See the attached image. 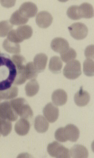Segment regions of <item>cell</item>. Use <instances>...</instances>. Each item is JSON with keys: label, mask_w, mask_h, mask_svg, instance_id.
<instances>
[{"label": "cell", "mask_w": 94, "mask_h": 158, "mask_svg": "<svg viewBox=\"0 0 94 158\" xmlns=\"http://www.w3.org/2000/svg\"><path fill=\"white\" fill-rule=\"evenodd\" d=\"M47 150L48 153L52 157L58 158L70 157L69 149L57 141L49 144Z\"/></svg>", "instance_id": "2"}, {"label": "cell", "mask_w": 94, "mask_h": 158, "mask_svg": "<svg viewBox=\"0 0 94 158\" xmlns=\"http://www.w3.org/2000/svg\"><path fill=\"white\" fill-rule=\"evenodd\" d=\"M7 39L15 43L18 44L22 42L18 37L15 30H12L10 31L7 35Z\"/></svg>", "instance_id": "32"}, {"label": "cell", "mask_w": 94, "mask_h": 158, "mask_svg": "<svg viewBox=\"0 0 94 158\" xmlns=\"http://www.w3.org/2000/svg\"><path fill=\"white\" fill-rule=\"evenodd\" d=\"M16 31L18 37L22 42L24 40L29 39L33 34L31 27L28 25L19 26Z\"/></svg>", "instance_id": "17"}, {"label": "cell", "mask_w": 94, "mask_h": 158, "mask_svg": "<svg viewBox=\"0 0 94 158\" xmlns=\"http://www.w3.org/2000/svg\"><path fill=\"white\" fill-rule=\"evenodd\" d=\"M74 99L75 102L78 106H85L90 101V96L88 92L81 88L75 95Z\"/></svg>", "instance_id": "10"}, {"label": "cell", "mask_w": 94, "mask_h": 158, "mask_svg": "<svg viewBox=\"0 0 94 158\" xmlns=\"http://www.w3.org/2000/svg\"><path fill=\"white\" fill-rule=\"evenodd\" d=\"M26 65H18L16 67L17 75L14 83L15 85H21L24 83L27 80L25 73Z\"/></svg>", "instance_id": "20"}, {"label": "cell", "mask_w": 94, "mask_h": 158, "mask_svg": "<svg viewBox=\"0 0 94 158\" xmlns=\"http://www.w3.org/2000/svg\"><path fill=\"white\" fill-rule=\"evenodd\" d=\"M64 133L67 141L76 142L79 138L80 131L75 125L70 124L64 127Z\"/></svg>", "instance_id": "9"}, {"label": "cell", "mask_w": 94, "mask_h": 158, "mask_svg": "<svg viewBox=\"0 0 94 158\" xmlns=\"http://www.w3.org/2000/svg\"><path fill=\"white\" fill-rule=\"evenodd\" d=\"M79 9L82 18L90 19L94 16L93 7L88 3H84L79 6Z\"/></svg>", "instance_id": "22"}, {"label": "cell", "mask_w": 94, "mask_h": 158, "mask_svg": "<svg viewBox=\"0 0 94 158\" xmlns=\"http://www.w3.org/2000/svg\"><path fill=\"white\" fill-rule=\"evenodd\" d=\"M13 25L8 20L0 22V37H5L12 30Z\"/></svg>", "instance_id": "29"}, {"label": "cell", "mask_w": 94, "mask_h": 158, "mask_svg": "<svg viewBox=\"0 0 94 158\" xmlns=\"http://www.w3.org/2000/svg\"><path fill=\"white\" fill-rule=\"evenodd\" d=\"M28 20V19L21 15L18 10H17L11 15L9 22L12 25H20L25 24Z\"/></svg>", "instance_id": "24"}, {"label": "cell", "mask_w": 94, "mask_h": 158, "mask_svg": "<svg viewBox=\"0 0 94 158\" xmlns=\"http://www.w3.org/2000/svg\"><path fill=\"white\" fill-rule=\"evenodd\" d=\"M39 84L35 79H32L26 84L25 88L26 95L28 97L35 95L39 91Z\"/></svg>", "instance_id": "18"}, {"label": "cell", "mask_w": 94, "mask_h": 158, "mask_svg": "<svg viewBox=\"0 0 94 158\" xmlns=\"http://www.w3.org/2000/svg\"><path fill=\"white\" fill-rule=\"evenodd\" d=\"M12 124L10 121L2 118L0 121V134L5 136L8 135L12 130Z\"/></svg>", "instance_id": "26"}, {"label": "cell", "mask_w": 94, "mask_h": 158, "mask_svg": "<svg viewBox=\"0 0 94 158\" xmlns=\"http://www.w3.org/2000/svg\"><path fill=\"white\" fill-rule=\"evenodd\" d=\"M55 139L61 142H65L67 140L64 133V127H61L56 131L55 134Z\"/></svg>", "instance_id": "31"}, {"label": "cell", "mask_w": 94, "mask_h": 158, "mask_svg": "<svg viewBox=\"0 0 94 158\" xmlns=\"http://www.w3.org/2000/svg\"><path fill=\"white\" fill-rule=\"evenodd\" d=\"M3 47L8 52L18 54L20 52V45L18 44L11 42L8 40L6 39L3 42Z\"/></svg>", "instance_id": "23"}, {"label": "cell", "mask_w": 94, "mask_h": 158, "mask_svg": "<svg viewBox=\"0 0 94 158\" xmlns=\"http://www.w3.org/2000/svg\"><path fill=\"white\" fill-rule=\"evenodd\" d=\"M85 55L87 59H94V45L88 46L85 50Z\"/></svg>", "instance_id": "33"}, {"label": "cell", "mask_w": 94, "mask_h": 158, "mask_svg": "<svg viewBox=\"0 0 94 158\" xmlns=\"http://www.w3.org/2000/svg\"><path fill=\"white\" fill-rule=\"evenodd\" d=\"M48 57L45 54L40 53L35 56L34 59V65L38 73L43 72L47 66Z\"/></svg>", "instance_id": "15"}, {"label": "cell", "mask_w": 94, "mask_h": 158, "mask_svg": "<svg viewBox=\"0 0 94 158\" xmlns=\"http://www.w3.org/2000/svg\"><path fill=\"white\" fill-rule=\"evenodd\" d=\"M70 157L86 158L89 156V152L85 146L76 144L72 148L70 151Z\"/></svg>", "instance_id": "14"}, {"label": "cell", "mask_w": 94, "mask_h": 158, "mask_svg": "<svg viewBox=\"0 0 94 158\" xmlns=\"http://www.w3.org/2000/svg\"><path fill=\"white\" fill-rule=\"evenodd\" d=\"M60 55L61 59L64 62L67 63L75 60L77 56L76 51L70 47L60 53Z\"/></svg>", "instance_id": "25"}, {"label": "cell", "mask_w": 94, "mask_h": 158, "mask_svg": "<svg viewBox=\"0 0 94 158\" xmlns=\"http://www.w3.org/2000/svg\"><path fill=\"white\" fill-rule=\"evenodd\" d=\"M94 63L92 60L86 59L83 64V71L84 74L88 76H93Z\"/></svg>", "instance_id": "30"}, {"label": "cell", "mask_w": 94, "mask_h": 158, "mask_svg": "<svg viewBox=\"0 0 94 158\" xmlns=\"http://www.w3.org/2000/svg\"><path fill=\"white\" fill-rule=\"evenodd\" d=\"M25 73L27 80L36 78L38 73L32 62H29L26 65Z\"/></svg>", "instance_id": "27"}, {"label": "cell", "mask_w": 94, "mask_h": 158, "mask_svg": "<svg viewBox=\"0 0 94 158\" xmlns=\"http://www.w3.org/2000/svg\"><path fill=\"white\" fill-rule=\"evenodd\" d=\"M63 63L61 59L57 56L52 57L50 60L49 68L51 72L58 73L61 72Z\"/></svg>", "instance_id": "21"}, {"label": "cell", "mask_w": 94, "mask_h": 158, "mask_svg": "<svg viewBox=\"0 0 94 158\" xmlns=\"http://www.w3.org/2000/svg\"><path fill=\"white\" fill-rule=\"evenodd\" d=\"M51 47L53 51L60 53L69 48V44L64 38H56L52 40Z\"/></svg>", "instance_id": "11"}, {"label": "cell", "mask_w": 94, "mask_h": 158, "mask_svg": "<svg viewBox=\"0 0 94 158\" xmlns=\"http://www.w3.org/2000/svg\"><path fill=\"white\" fill-rule=\"evenodd\" d=\"M18 10L21 15L29 19L35 16L38 7L35 4L31 2H26L21 5Z\"/></svg>", "instance_id": "6"}, {"label": "cell", "mask_w": 94, "mask_h": 158, "mask_svg": "<svg viewBox=\"0 0 94 158\" xmlns=\"http://www.w3.org/2000/svg\"><path fill=\"white\" fill-rule=\"evenodd\" d=\"M30 123L27 119L21 118L17 121L15 125V131L20 136L26 135L29 131Z\"/></svg>", "instance_id": "13"}, {"label": "cell", "mask_w": 94, "mask_h": 158, "mask_svg": "<svg viewBox=\"0 0 94 158\" xmlns=\"http://www.w3.org/2000/svg\"><path fill=\"white\" fill-rule=\"evenodd\" d=\"M18 88L15 86H11L8 89L0 91V101L14 99L18 96Z\"/></svg>", "instance_id": "19"}, {"label": "cell", "mask_w": 94, "mask_h": 158, "mask_svg": "<svg viewBox=\"0 0 94 158\" xmlns=\"http://www.w3.org/2000/svg\"><path fill=\"white\" fill-rule=\"evenodd\" d=\"M0 117L10 121H15L18 119V115L11 106L10 102L0 103Z\"/></svg>", "instance_id": "5"}, {"label": "cell", "mask_w": 94, "mask_h": 158, "mask_svg": "<svg viewBox=\"0 0 94 158\" xmlns=\"http://www.w3.org/2000/svg\"><path fill=\"white\" fill-rule=\"evenodd\" d=\"M11 106L21 118L29 119L33 116V112L25 99L18 98L10 101Z\"/></svg>", "instance_id": "1"}, {"label": "cell", "mask_w": 94, "mask_h": 158, "mask_svg": "<svg viewBox=\"0 0 94 158\" xmlns=\"http://www.w3.org/2000/svg\"><path fill=\"white\" fill-rule=\"evenodd\" d=\"M51 99L55 105L63 106L65 105L67 101V95L64 90L61 89H57L52 94Z\"/></svg>", "instance_id": "12"}, {"label": "cell", "mask_w": 94, "mask_h": 158, "mask_svg": "<svg viewBox=\"0 0 94 158\" xmlns=\"http://www.w3.org/2000/svg\"><path fill=\"white\" fill-rule=\"evenodd\" d=\"M63 74L67 78L74 80L82 74L81 64L79 61L74 60L67 64L64 67Z\"/></svg>", "instance_id": "3"}, {"label": "cell", "mask_w": 94, "mask_h": 158, "mask_svg": "<svg viewBox=\"0 0 94 158\" xmlns=\"http://www.w3.org/2000/svg\"><path fill=\"white\" fill-rule=\"evenodd\" d=\"M53 18L51 15L48 11H40L36 15V22L40 27L46 28L51 26L53 22Z\"/></svg>", "instance_id": "8"}, {"label": "cell", "mask_w": 94, "mask_h": 158, "mask_svg": "<svg viewBox=\"0 0 94 158\" xmlns=\"http://www.w3.org/2000/svg\"><path fill=\"white\" fill-rule=\"evenodd\" d=\"M43 112L46 118L50 123H54L58 118V108L51 103H48L45 106L43 109Z\"/></svg>", "instance_id": "7"}, {"label": "cell", "mask_w": 94, "mask_h": 158, "mask_svg": "<svg viewBox=\"0 0 94 158\" xmlns=\"http://www.w3.org/2000/svg\"><path fill=\"white\" fill-rule=\"evenodd\" d=\"M67 16L72 20H78L82 18L79 6L73 5L69 7L67 11Z\"/></svg>", "instance_id": "28"}, {"label": "cell", "mask_w": 94, "mask_h": 158, "mask_svg": "<svg viewBox=\"0 0 94 158\" xmlns=\"http://www.w3.org/2000/svg\"><path fill=\"white\" fill-rule=\"evenodd\" d=\"M1 4L3 6L6 7H10L14 6L16 1H5L1 0L0 1Z\"/></svg>", "instance_id": "34"}, {"label": "cell", "mask_w": 94, "mask_h": 158, "mask_svg": "<svg viewBox=\"0 0 94 158\" xmlns=\"http://www.w3.org/2000/svg\"><path fill=\"white\" fill-rule=\"evenodd\" d=\"M34 127L38 132L43 133L48 130L49 123L43 115H39L35 119Z\"/></svg>", "instance_id": "16"}, {"label": "cell", "mask_w": 94, "mask_h": 158, "mask_svg": "<svg viewBox=\"0 0 94 158\" xmlns=\"http://www.w3.org/2000/svg\"><path fill=\"white\" fill-rule=\"evenodd\" d=\"M68 29L71 36L74 39L82 40L87 36L88 30L87 26L82 23L73 24L69 27Z\"/></svg>", "instance_id": "4"}]
</instances>
